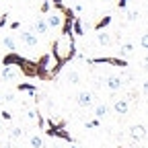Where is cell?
<instances>
[{
    "label": "cell",
    "instance_id": "6da1fadb",
    "mask_svg": "<svg viewBox=\"0 0 148 148\" xmlns=\"http://www.w3.org/2000/svg\"><path fill=\"white\" fill-rule=\"evenodd\" d=\"M49 56L56 60V64L49 66V76L56 78L62 72L64 64H68L70 60H74L78 56V51H76V37H74V35H62V37H58V39L51 43Z\"/></svg>",
    "mask_w": 148,
    "mask_h": 148
},
{
    "label": "cell",
    "instance_id": "7a4b0ae2",
    "mask_svg": "<svg viewBox=\"0 0 148 148\" xmlns=\"http://www.w3.org/2000/svg\"><path fill=\"white\" fill-rule=\"evenodd\" d=\"M43 130H45V136H49V138H62L64 142L74 144L72 134L66 132V121H64V119H60L58 123H53V121L49 119V121H47V127H43Z\"/></svg>",
    "mask_w": 148,
    "mask_h": 148
},
{
    "label": "cell",
    "instance_id": "3957f363",
    "mask_svg": "<svg viewBox=\"0 0 148 148\" xmlns=\"http://www.w3.org/2000/svg\"><path fill=\"white\" fill-rule=\"evenodd\" d=\"M88 64H109V66H117L121 70H125L130 64L125 58H119V56H103V58H86Z\"/></svg>",
    "mask_w": 148,
    "mask_h": 148
},
{
    "label": "cell",
    "instance_id": "277c9868",
    "mask_svg": "<svg viewBox=\"0 0 148 148\" xmlns=\"http://www.w3.org/2000/svg\"><path fill=\"white\" fill-rule=\"evenodd\" d=\"M49 62H51L49 53H41L39 60H35V64H37V78L39 80H51V76H49Z\"/></svg>",
    "mask_w": 148,
    "mask_h": 148
},
{
    "label": "cell",
    "instance_id": "5b68a950",
    "mask_svg": "<svg viewBox=\"0 0 148 148\" xmlns=\"http://www.w3.org/2000/svg\"><path fill=\"white\" fill-rule=\"evenodd\" d=\"M18 39H21V43H25L31 49H35L39 45V37H37V33H33V31H21L18 33Z\"/></svg>",
    "mask_w": 148,
    "mask_h": 148
},
{
    "label": "cell",
    "instance_id": "8992f818",
    "mask_svg": "<svg viewBox=\"0 0 148 148\" xmlns=\"http://www.w3.org/2000/svg\"><path fill=\"white\" fill-rule=\"evenodd\" d=\"M45 23L49 29H60L62 27V10H49L45 14Z\"/></svg>",
    "mask_w": 148,
    "mask_h": 148
},
{
    "label": "cell",
    "instance_id": "52a82bcc",
    "mask_svg": "<svg viewBox=\"0 0 148 148\" xmlns=\"http://www.w3.org/2000/svg\"><path fill=\"white\" fill-rule=\"evenodd\" d=\"M103 82H105V86H107L111 92H115V90H119V88L123 86V78L119 76V74H111V76L103 78Z\"/></svg>",
    "mask_w": 148,
    "mask_h": 148
},
{
    "label": "cell",
    "instance_id": "ba28073f",
    "mask_svg": "<svg viewBox=\"0 0 148 148\" xmlns=\"http://www.w3.org/2000/svg\"><path fill=\"white\" fill-rule=\"evenodd\" d=\"M16 78H18V68H14V66L0 68V80H16Z\"/></svg>",
    "mask_w": 148,
    "mask_h": 148
},
{
    "label": "cell",
    "instance_id": "9c48e42d",
    "mask_svg": "<svg viewBox=\"0 0 148 148\" xmlns=\"http://www.w3.org/2000/svg\"><path fill=\"white\" fill-rule=\"evenodd\" d=\"M76 103H78V107H82V109L90 107V105H92V92H90V90H80L78 97H76Z\"/></svg>",
    "mask_w": 148,
    "mask_h": 148
},
{
    "label": "cell",
    "instance_id": "30bf717a",
    "mask_svg": "<svg viewBox=\"0 0 148 148\" xmlns=\"http://www.w3.org/2000/svg\"><path fill=\"white\" fill-rule=\"evenodd\" d=\"M146 127L144 125H132V127H130V136H132V140H136V142H140V140H144L146 138Z\"/></svg>",
    "mask_w": 148,
    "mask_h": 148
},
{
    "label": "cell",
    "instance_id": "8fae6325",
    "mask_svg": "<svg viewBox=\"0 0 148 148\" xmlns=\"http://www.w3.org/2000/svg\"><path fill=\"white\" fill-rule=\"evenodd\" d=\"M113 111L117 115H125L127 111H130V103L125 101V99H115V103H113Z\"/></svg>",
    "mask_w": 148,
    "mask_h": 148
},
{
    "label": "cell",
    "instance_id": "7c38bea8",
    "mask_svg": "<svg viewBox=\"0 0 148 148\" xmlns=\"http://www.w3.org/2000/svg\"><path fill=\"white\" fill-rule=\"evenodd\" d=\"M72 35L74 37H82L84 35V25H82L80 16H74V21H72Z\"/></svg>",
    "mask_w": 148,
    "mask_h": 148
},
{
    "label": "cell",
    "instance_id": "4fadbf2b",
    "mask_svg": "<svg viewBox=\"0 0 148 148\" xmlns=\"http://www.w3.org/2000/svg\"><path fill=\"white\" fill-rule=\"evenodd\" d=\"M47 31H49V27H47V23H45V18H37L35 25H33V33H39L41 37H45Z\"/></svg>",
    "mask_w": 148,
    "mask_h": 148
},
{
    "label": "cell",
    "instance_id": "5bb4252c",
    "mask_svg": "<svg viewBox=\"0 0 148 148\" xmlns=\"http://www.w3.org/2000/svg\"><path fill=\"white\" fill-rule=\"evenodd\" d=\"M111 23H113V16H111V14H105V16H101L99 21L95 23V27H92V29H95V31H103V29H107Z\"/></svg>",
    "mask_w": 148,
    "mask_h": 148
},
{
    "label": "cell",
    "instance_id": "9a60e30c",
    "mask_svg": "<svg viewBox=\"0 0 148 148\" xmlns=\"http://www.w3.org/2000/svg\"><path fill=\"white\" fill-rule=\"evenodd\" d=\"M97 43L105 47V45H111V43H113V39H111V35L103 29V31H97Z\"/></svg>",
    "mask_w": 148,
    "mask_h": 148
},
{
    "label": "cell",
    "instance_id": "2e32d148",
    "mask_svg": "<svg viewBox=\"0 0 148 148\" xmlns=\"http://www.w3.org/2000/svg\"><path fill=\"white\" fill-rule=\"evenodd\" d=\"M107 113H109V105H107V103H99V105L95 107V117H97V119H105Z\"/></svg>",
    "mask_w": 148,
    "mask_h": 148
},
{
    "label": "cell",
    "instance_id": "e0dca14e",
    "mask_svg": "<svg viewBox=\"0 0 148 148\" xmlns=\"http://www.w3.org/2000/svg\"><path fill=\"white\" fill-rule=\"evenodd\" d=\"M14 88H16L18 92H35V90H37V86H35L33 82H18Z\"/></svg>",
    "mask_w": 148,
    "mask_h": 148
},
{
    "label": "cell",
    "instance_id": "ac0fdd59",
    "mask_svg": "<svg viewBox=\"0 0 148 148\" xmlns=\"http://www.w3.org/2000/svg\"><path fill=\"white\" fill-rule=\"evenodd\" d=\"M134 53V43H123L119 47V58H130Z\"/></svg>",
    "mask_w": 148,
    "mask_h": 148
},
{
    "label": "cell",
    "instance_id": "d6986e66",
    "mask_svg": "<svg viewBox=\"0 0 148 148\" xmlns=\"http://www.w3.org/2000/svg\"><path fill=\"white\" fill-rule=\"evenodd\" d=\"M2 45H4L8 51H16V41H14V37H10V35H4Z\"/></svg>",
    "mask_w": 148,
    "mask_h": 148
},
{
    "label": "cell",
    "instance_id": "ffe728a7",
    "mask_svg": "<svg viewBox=\"0 0 148 148\" xmlns=\"http://www.w3.org/2000/svg\"><path fill=\"white\" fill-rule=\"evenodd\" d=\"M66 80L72 82V84H80V74L76 70H68L66 72Z\"/></svg>",
    "mask_w": 148,
    "mask_h": 148
},
{
    "label": "cell",
    "instance_id": "44dd1931",
    "mask_svg": "<svg viewBox=\"0 0 148 148\" xmlns=\"http://www.w3.org/2000/svg\"><path fill=\"white\" fill-rule=\"evenodd\" d=\"M138 97H140V90H138V88H130L125 101H127V103H130V101H138Z\"/></svg>",
    "mask_w": 148,
    "mask_h": 148
},
{
    "label": "cell",
    "instance_id": "7402d4cb",
    "mask_svg": "<svg viewBox=\"0 0 148 148\" xmlns=\"http://www.w3.org/2000/svg\"><path fill=\"white\" fill-rule=\"evenodd\" d=\"M31 146L33 148H43V140H41V136H31Z\"/></svg>",
    "mask_w": 148,
    "mask_h": 148
},
{
    "label": "cell",
    "instance_id": "603a6c76",
    "mask_svg": "<svg viewBox=\"0 0 148 148\" xmlns=\"http://www.w3.org/2000/svg\"><path fill=\"white\" fill-rule=\"evenodd\" d=\"M49 4H51V8L53 10H62L66 4H64V0H49Z\"/></svg>",
    "mask_w": 148,
    "mask_h": 148
},
{
    "label": "cell",
    "instance_id": "cb8c5ba5",
    "mask_svg": "<svg viewBox=\"0 0 148 148\" xmlns=\"http://www.w3.org/2000/svg\"><path fill=\"white\" fill-rule=\"evenodd\" d=\"M21 136H23V130H21V127H12V130H10V138H12V140H18Z\"/></svg>",
    "mask_w": 148,
    "mask_h": 148
},
{
    "label": "cell",
    "instance_id": "d4e9b609",
    "mask_svg": "<svg viewBox=\"0 0 148 148\" xmlns=\"http://www.w3.org/2000/svg\"><path fill=\"white\" fill-rule=\"evenodd\" d=\"M140 47L148 51V33H144V35L140 37Z\"/></svg>",
    "mask_w": 148,
    "mask_h": 148
},
{
    "label": "cell",
    "instance_id": "484cf974",
    "mask_svg": "<svg viewBox=\"0 0 148 148\" xmlns=\"http://www.w3.org/2000/svg\"><path fill=\"white\" fill-rule=\"evenodd\" d=\"M35 119H37V125H39V130H43L45 127V119H43V115L37 111V115H35Z\"/></svg>",
    "mask_w": 148,
    "mask_h": 148
},
{
    "label": "cell",
    "instance_id": "4316f807",
    "mask_svg": "<svg viewBox=\"0 0 148 148\" xmlns=\"http://www.w3.org/2000/svg\"><path fill=\"white\" fill-rule=\"evenodd\" d=\"M0 119H2V121H10V119H12V113H10V111H6V109H2V113H0Z\"/></svg>",
    "mask_w": 148,
    "mask_h": 148
},
{
    "label": "cell",
    "instance_id": "83f0119b",
    "mask_svg": "<svg viewBox=\"0 0 148 148\" xmlns=\"http://www.w3.org/2000/svg\"><path fill=\"white\" fill-rule=\"evenodd\" d=\"M138 16H140V14H138V10H127V21H130V23H134Z\"/></svg>",
    "mask_w": 148,
    "mask_h": 148
},
{
    "label": "cell",
    "instance_id": "f1b7e54d",
    "mask_svg": "<svg viewBox=\"0 0 148 148\" xmlns=\"http://www.w3.org/2000/svg\"><path fill=\"white\" fill-rule=\"evenodd\" d=\"M99 123H101V119H97V117H95V119H88L84 125H86V127H99Z\"/></svg>",
    "mask_w": 148,
    "mask_h": 148
},
{
    "label": "cell",
    "instance_id": "f546056e",
    "mask_svg": "<svg viewBox=\"0 0 148 148\" xmlns=\"http://www.w3.org/2000/svg\"><path fill=\"white\" fill-rule=\"evenodd\" d=\"M6 23H8V12H2V14H0V29H2Z\"/></svg>",
    "mask_w": 148,
    "mask_h": 148
},
{
    "label": "cell",
    "instance_id": "4dcf8cb0",
    "mask_svg": "<svg viewBox=\"0 0 148 148\" xmlns=\"http://www.w3.org/2000/svg\"><path fill=\"white\" fill-rule=\"evenodd\" d=\"M127 2H130V0H117V8L119 10H125L127 8Z\"/></svg>",
    "mask_w": 148,
    "mask_h": 148
},
{
    "label": "cell",
    "instance_id": "1f68e13d",
    "mask_svg": "<svg viewBox=\"0 0 148 148\" xmlns=\"http://www.w3.org/2000/svg\"><path fill=\"white\" fill-rule=\"evenodd\" d=\"M2 101H14V95L12 92H6V95L2 97Z\"/></svg>",
    "mask_w": 148,
    "mask_h": 148
},
{
    "label": "cell",
    "instance_id": "d6a6232c",
    "mask_svg": "<svg viewBox=\"0 0 148 148\" xmlns=\"http://www.w3.org/2000/svg\"><path fill=\"white\" fill-rule=\"evenodd\" d=\"M18 27H21V23H18V21H12V23H10V29H14V31H16Z\"/></svg>",
    "mask_w": 148,
    "mask_h": 148
},
{
    "label": "cell",
    "instance_id": "836d02e7",
    "mask_svg": "<svg viewBox=\"0 0 148 148\" xmlns=\"http://www.w3.org/2000/svg\"><path fill=\"white\" fill-rule=\"evenodd\" d=\"M142 64H144V66H142V68H144V72H148V56L142 60Z\"/></svg>",
    "mask_w": 148,
    "mask_h": 148
},
{
    "label": "cell",
    "instance_id": "e575fe53",
    "mask_svg": "<svg viewBox=\"0 0 148 148\" xmlns=\"http://www.w3.org/2000/svg\"><path fill=\"white\" fill-rule=\"evenodd\" d=\"M142 92H144V95H148V80L142 84Z\"/></svg>",
    "mask_w": 148,
    "mask_h": 148
},
{
    "label": "cell",
    "instance_id": "d590c367",
    "mask_svg": "<svg viewBox=\"0 0 148 148\" xmlns=\"http://www.w3.org/2000/svg\"><path fill=\"white\" fill-rule=\"evenodd\" d=\"M53 148H62V146H58V144H56V146H53Z\"/></svg>",
    "mask_w": 148,
    "mask_h": 148
},
{
    "label": "cell",
    "instance_id": "8d00e7d4",
    "mask_svg": "<svg viewBox=\"0 0 148 148\" xmlns=\"http://www.w3.org/2000/svg\"><path fill=\"white\" fill-rule=\"evenodd\" d=\"M70 2H72V4H74V2H76V0H70Z\"/></svg>",
    "mask_w": 148,
    "mask_h": 148
},
{
    "label": "cell",
    "instance_id": "74e56055",
    "mask_svg": "<svg viewBox=\"0 0 148 148\" xmlns=\"http://www.w3.org/2000/svg\"><path fill=\"white\" fill-rule=\"evenodd\" d=\"M72 148H78V146H74V144H72Z\"/></svg>",
    "mask_w": 148,
    "mask_h": 148
},
{
    "label": "cell",
    "instance_id": "f35d334b",
    "mask_svg": "<svg viewBox=\"0 0 148 148\" xmlns=\"http://www.w3.org/2000/svg\"><path fill=\"white\" fill-rule=\"evenodd\" d=\"M0 132H2V125H0Z\"/></svg>",
    "mask_w": 148,
    "mask_h": 148
},
{
    "label": "cell",
    "instance_id": "ab89813d",
    "mask_svg": "<svg viewBox=\"0 0 148 148\" xmlns=\"http://www.w3.org/2000/svg\"><path fill=\"white\" fill-rule=\"evenodd\" d=\"M0 103H2V97H0Z\"/></svg>",
    "mask_w": 148,
    "mask_h": 148
},
{
    "label": "cell",
    "instance_id": "60d3db41",
    "mask_svg": "<svg viewBox=\"0 0 148 148\" xmlns=\"http://www.w3.org/2000/svg\"><path fill=\"white\" fill-rule=\"evenodd\" d=\"M146 136H148V134H146Z\"/></svg>",
    "mask_w": 148,
    "mask_h": 148
}]
</instances>
